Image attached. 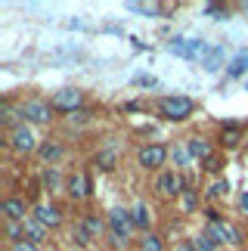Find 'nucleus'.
<instances>
[{"mask_svg":"<svg viewBox=\"0 0 248 251\" xmlns=\"http://www.w3.org/2000/svg\"><path fill=\"white\" fill-rule=\"evenodd\" d=\"M3 146L16 155H37V146H41V137L34 133L31 124H16L13 130L6 133Z\"/></svg>","mask_w":248,"mask_h":251,"instance_id":"nucleus-11","label":"nucleus"},{"mask_svg":"<svg viewBox=\"0 0 248 251\" xmlns=\"http://www.w3.org/2000/svg\"><path fill=\"white\" fill-rule=\"evenodd\" d=\"M152 112H155V118L161 124H186V121L196 118L198 102L189 93H165V96L155 100Z\"/></svg>","mask_w":248,"mask_h":251,"instance_id":"nucleus-1","label":"nucleus"},{"mask_svg":"<svg viewBox=\"0 0 248 251\" xmlns=\"http://www.w3.org/2000/svg\"><path fill=\"white\" fill-rule=\"evenodd\" d=\"M198 13H202L205 19H214V22H226V19H233V6H230V3H217V0H211V3H205Z\"/></svg>","mask_w":248,"mask_h":251,"instance_id":"nucleus-30","label":"nucleus"},{"mask_svg":"<svg viewBox=\"0 0 248 251\" xmlns=\"http://www.w3.org/2000/svg\"><path fill=\"white\" fill-rule=\"evenodd\" d=\"M130 211H133V224H137V233H152V229H155V211H152V205H149L146 199H140Z\"/></svg>","mask_w":248,"mask_h":251,"instance_id":"nucleus-24","label":"nucleus"},{"mask_svg":"<svg viewBox=\"0 0 248 251\" xmlns=\"http://www.w3.org/2000/svg\"><path fill=\"white\" fill-rule=\"evenodd\" d=\"M9 251H41V248L31 242H19V245H9Z\"/></svg>","mask_w":248,"mask_h":251,"instance_id":"nucleus-38","label":"nucleus"},{"mask_svg":"<svg viewBox=\"0 0 248 251\" xmlns=\"http://www.w3.org/2000/svg\"><path fill=\"white\" fill-rule=\"evenodd\" d=\"M69 158V146L59 140V137H47L41 140V146H37V161H41L44 168H59V161Z\"/></svg>","mask_w":248,"mask_h":251,"instance_id":"nucleus-15","label":"nucleus"},{"mask_svg":"<svg viewBox=\"0 0 248 251\" xmlns=\"http://www.w3.org/2000/svg\"><path fill=\"white\" fill-rule=\"evenodd\" d=\"M230 192H233V183L230 180H226V177H214V180L205 183L202 196H205V205H221V201L230 199Z\"/></svg>","mask_w":248,"mask_h":251,"instance_id":"nucleus-21","label":"nucleus"},{"mask_svg":"<svg viewBox=\"0 0 248 251\" xmlns=\"http://www.w3.org/2000/svg\"><path fill=\"white\" fill-rule=\"evenodd\" d=\"M47 100H50V105L56 109V115H65V118H69V115L81 112L84 105H87V90H84V87H72V84H69V87L53 90Z\"/></svg>","mask_w":248,"mask_h":251,"instance_id":"nucleus-9","label":"nucleus"},{"mask_svg":"<svg viewBox=\"0 0 248 251\" xmlns=\"http://www.w3.org/2000/svg\"><path fill=\"white\" fill-rule=\"evenodd\" d=\"M202 217H205V224H223V220H230L217 205H205V208H202Z\"/></svg>","mask_w":248,"mask_h":251,"instance_id":"nucleus-34","label":"nucleus"},{"mask_svg":"<svg viewBox=\"0 0 248 251\" xmlns=\"http://www.w3.org/2000/svg\"><path fill=\"white\" fill-rule=\"evenodd\" d=\"M189 242H193L196 251H221V245L214 242V236L208 233L205 226H202V229H196V233H189Z\"/></svg>","mask_w":248,"mask_h":251,"instance_id":"nucleus-31","label":"nucleus"},{"mask_svg":"<svg viewBox=\"0 0 248 251\" xmlns=\"http://www.w3.org/2000/svg\"><path fill=\"white\" fill-rule=\"evenodd\" d=\"M211 47L214 44L205 41V37H183V34H174L165 41V50L171 56H177V59H183V62H202Z\"/></svg>","mask_w":248,"mask_h":251,"instance_id":"nucleus-4","label":"nucleus"},{"mask_svg":"<svg viewBox=\"0 0 248 251\" xmlns=\"http://www.w3.org/2000/svg\"><path fill=\"white\" fill-rule=\"evenodd\" d=\"M245 251H248V242H245Z\"/></svg>","mask_w":248,"mask_h":251,"instance_id":"nucleus-42","label":"nucleus"},{"mask_svg":"<svg viewBox=\"0 0 248 251\" xmlns=\"http://www.w3.org/2000/svg\"><path fill=\"white\" fill-rule=\"evenodd\" d=\"M236 208H239V214L248 217V189H239V196H236Z\"/></svg>","mask_w":248,"mask_h":251,"instance_id":"nucleus-36","label":"nucleus"},{"mask_svg":"<svg viewBox=\"0 0 248 251\" xmlns=\"http://www.w3.org/2000/svg\"><path fill=\"white\" fill-rule=\"evenodd\" d=\"M133 251H168V239L152 229V233H140L137 242H133Z\"/></svg>","mask_w":248,"mask_h":251,"instance_id":"nucleus-26","label":"nucleus"},{"mask_svg":"<svg viewBox=\"0 0 248 251\" xmlns=\"http://www.w3.org/2000/svg\"><path fill=\"white\" fill-rule=\"evenodd\" d=\"M137 112H146V102L143 100H127L118 105V115H137Z\"/></svg>","mask_w":248,"mask_h":251,"instance_id":"nucleus-35","label":"nucleus"},{"mask_svg":"<svg viewBox=\"0 0 248 251\" xmlns=\"http://www.w3.org/2000/svg\"><path fill=\"white\" fill-rule=\"evenodd\" d=\"M186 189H189L186 174H180L174 168H165L161 174H155V180H152V196L161 199V201H174L177 205V199L183 196Z\"/></svg>","mask_w":248,"mask_h":251,"instance_id":"nucleus-5","label":"nucleus"},{"mask_svg":"<svg viewBox=\"0 0 248 251\" xmlns=\"http://www.w3.org/2000/svg\"><path fill=\"white\" fill-rule=\"evenodd\" d=\"M78 217H81V224L90 229L93 239H106L109 236V220H106V214H99L97 208H84Z\"/></svg>","mask_w":248,"mask_h":251,"instance_id":"nucleus-23","label":"nucleus"},{"mask_svg":"<svg viewBox=\"0 0 248 251\" xmlns=\"http://www.w3.org/2000/svg\"><path fill=\"white\" fill-rule=\"evenodd\" d=\"M205 229L214 236V242L221 245L223 251L233 248V251H245V242H248V229L236 220H223V224H205Z\"/></svg>","mask_w":248,"mask_h":251,"instance_id":"nucleus-7","label":"nucleus"},{"mask_svg":"<svg viewBox=\"0 0 248 251\" xmlns=\"http://www.w3.org/2000/svg\"><path fill=\"white\" fill-rule=\"evenodd\" d=\"M130 87H137V90H158L161 81H158L152 72H137V75L130 78Z\"/></svg>","mask_w":248,"mask_h":251,"instance_id":"nucleus-32","label":"nucleus"},{"mask_svg":"<svg viewBox=\"0 0 248 251\" xmlns=\"http://www.w3.org/2000/svg\"><path fill=\"white\" fill-rule=\"evenodd\" d=\"M177 6H168V3H137V0H127L124 3V13H133L140 19H174L171 13H174Z\"/></svg>","mask_w":248,"mask_h":251,"instance_id":"nucleus-17","label":"nucleus"},{"mask_svg":"<svg viewBox=\"0 0 248 251\" xmlns=\"http://www.w3.org/2000/svg\"><path fill=\"white\" fill-rule=\"evenodd\" d=\"M242 87H245V90H248V81H245V84H242Z\"/></svg>","mask_w":248,"mask_h":251,"instance_id":"nucleus-41","label":"nucleus"},{"mask_svg":"<svg viewBox=\"0 0 248 251\" xmlns=\"http://www.w3.org/2000/svg\"><path fill=\"white\" fill-rule=\"evenodd\" d=\"M118 161H121V143L115 137H109L106 143H99V149L93 152V158H90V165L97 168L99 174H112L118 168Z\"/></svg>","mask_w":248,"mask_h":251,"instance_id":"nucleus-13","label":"nucleus"},{"mask_svg":"<svg viewBox=\"0 0 248 251\" xmlns=\"http://www.w3.org/2000/svg\"><path fill=\"white\" fill-rule=\"evenodd\" d=\"M239 9H242V13H248V3H239Z\"/></svg>","mask_w":248,"mask_h":251,"instance_id":"nucleus-40","label":"nucleus"},{"mask_svg":"<svg viewBox=\"0 0 248 251\" xmlns=\"http://www.w3.org/2000/svg\"><path fill=\"white\" fill-rule=\"evenodd\" d=\"M171 161H174V171H180V174H193V168H196V161H193V155H189L183 140L171 143Z\"/></svg>","mask_w":248,"mask_h":251,"instance_id":"nucleus-25","label":"nucleus"},{"mask_svg":"<svg viewBox=\"0 0 248 251\" xmlns=\"http://www.w3.org/2000/svg\"><path fill=\"white\" fill-rule=\"evenodd\" d=\"M226 81H248V47H236L230 56V65H226Z\"/></svg>","mask_w":248,"mask_h":251,"instance_id":"nucleus-22","label":"nucleus"},{"mask_svg":"<svg viewBox=\"0 0 248 251\" xmlns=\"http://www.w3.org/2000/svg\"><path fill=\"white\" fill-rule=\"evenodd\" d=\"M93 196H97V189H93V177L87 168H72L65 174V199L72 205H87L93 201Z\"/></svg>","mask_w":248,"mask_h":251,"instance_id":"nucleus-6","label":"nucleus"},{"mask_svg":"<svg viewBox=\"0 0 248 251\" xmlns=\"http://www.w3.org/2000/svg\"><path fill=\"white\" fill-rule=\"evenodd\" d=\"M31 201H28V196H22V192H9V196H3V201H0V214H3V220H16V224H25L28 217H31Z\"/></svg>","mask_w":248,"mask_h":251,"instance_id":"nucleus-14","label":"nucleus"},{"mask_svg":"<svg viewBox=\"0 0 248 251\" xmlns=\"http://www.w3.org/2000/svg\"><path fill=\"white\" fill-rule=\"evenodd\" d=\"M202 208H205V196H202V189H198V186H189L183 196L177 199V211H180V217L202 214Z\"/></svg>","mask_w":248,"mask_h":251,"instance_id":"nucleus-20","label":"nucleus"},{"mask_svg":"<svg viewBox=\"0 0 248 251\" xmlns=\"http://www.w3.org/2000/svg\"><path fill=\"white\" fill-rule=\"evenodd\" d=\"M106 220H109V236H118L124 242H137V224H133V211L124 208V205H112L106 211Z\"/></svg>","mask_w":248,"mask_h":251,"instance_id":"nucleus-10","label":"nucleus"},{"mask_svg":"<svg viewBox=\"0 0 248 251\" xmlns=\"http://www.w3.org/2000/svg\"><path fill=\"white\" fill-rule=\"evenodd\" d=\"M37 180H41V189H44L47 199H56L59 192L65 196V174H62L59 168H41Z\"/></svg>","mask_w":248,"mask_h":251,"instance_id":"nucleus-19","label":"nucleus"},{"mask_svg":"<svg viewBox=\"0 0 248 251\" xmlns=\"http://www.w3.org/2000/svg\"><path fill=\"white\" fill-rule=\"evenodd\" d=\"M198 171L208 174L211 180H214V177H223V171H226V152H223V149H217L214 155H208L202 165H198Z\"/></svg>","mask_w":248,"mask_h":251,"instance_id":"nucleus-27","label":"nucleus"},{"mask_svg":"<svg viewBox=\"0 0 248 251\" xmlns=\"http://www.w3.org/2000/svg\"><path fill=\"white\" fill-rule=\"evenodd\" d=\"M171 251H196V248H193V242H189V236H186V239H174Z\"/></svg>","mask_w":248,"mask_h":251,"instance_id":"nucleus-37","label":"nucleus"},{"mask_svg":"<svg viewBox=\"0 0 248 251\" xmlns=\"http://www.w3.org/2000/svg\"><path fill=\"white\" fill-rule=\"evenodd\" d=\"M16 112H19V121L31 124V127H53L56 118H59L50 100H44V96H25L22 102H16Z\"/></svg>","mask_w":248,"mask_h":251,"instance_id":"nucleus-2","label":"nucleus"},{"mask_svg":"<svg viewBox=\"0 0 248 251\" xmlns=\"http://www.w3.org/2000/svg\"><path fill=\"white\" fill-rule=\"evenodd\" d=\"M69 239H72V245H78V248H90L97 239L90 236V229L81 224V217H74L72 224H69Z\"/></svg>","mask_w":248,"mask_h":251,"instance_id":"nucleus-28","label":"nucleus"},{"mask_svg":"<svg viewBox=\"0 0 248 251\" xmlns=\"http://www.w3.org/2000/svg\"><path fill=\"white\" fill-rule=\"evenodd\" d=\"M183 143H186L189 155H193V161H196V168L202 165V161H205L208 155H214V152H217V143H214V137H208V133H202V130L189 133V137H186Z\"/></svg>","mask_w":248,"mask_h":251,"instance_id":"nucleus-16","label":"nucleus"},{"mask_svg":"<svg viewBox=\"0 0 248 251\" xmlns=\"http://www.w3.org/2000/svg\"><path fill=\"white\" fill-rule=\"evenodd\" d=\"M130 47H133V50H140V53H149V47H146V44H143V41H140V37H130Z\"/></svg>","mask_w":248,"mask_h":251,"instance_id":"nucleus-39","label":"nucleus"},{"mask_svg":"<svg viewBox=\"0 0 248 251\" xmlns=\"http://www.w3.org/2000/svg\"><path fill=\"white\" fill-rule=\"evenodd\" d=\"M22 229H25V242H31V245H37V248H41V245L47 242V236H50V229L41 226L34 217H28L25 224H22Z\"/></svg>","mask_w":248,"mask_h":251,"instance_id":"nucleus-29","label":"nucleus"},{"mask_svg":"<svg viewBox=\"0 0 248 251\" xmlns=\"http://www.w3.org/2000/svg\"><path fill=\"white\" fill-rule=\"evenodd\" d=\"M226 251H233V248H226Z\"/></svg>","mask_w":248,"mask_h":251,"instance_id":"nucleus-43","label":"nucleus"},{"mask_svg":"<svg viewBox=\"0 0 248 251\" xmlns=\"http://www.w3.org/2000/svg\"><path fill=\"white\" fill-rule=\"evenodd\" d=\"M65 121H69L72 127H81V124H90V121H93V109H90V105H84L81 112H74V115H69V118H65Z\"/></svg>","mask_w":248,"mask_h":251,"instance_id":"nucleus-33","label":"nucleus"},{"mask_svg":"<svg viewBox=\"0 0 248 251\" xmlns=\"http://www.w3.org/2000/svg\"><path fill=\"white\" fill-rule=\"evenodd\" d=\"M230 47L226 44H214L211 50H208V56L198 65H202V72L205 75H217V72H226V65H230Z\"/></svg>","mask_w":248,"mask_h":251,"instance_id":"nucleus-18","label":"nucleus"},{"mask_svg":"<svg viewBox=\"0 0 248 251\" xmlns=\"http://www.w3.org/2000/svg\"><path fill=\"white\" fill-rule=\"evenodd\" d=\"M245 140H248V124H245V121H236V118L217 121L214 143H217V149L226 152V155H230V152H236V149H242Z\"/></svg>","mask_w":248,"mask_h":251,"instance_id":"nucleus-8","label":"nucleus"},{"mask_svg":"<svg viewBox=\"0 0 248 251\" xmlns=\"http://www.w3.org/2000/svg\"><path fill=\"white\" fill-rule=\"evenodd\" d=\"M133 161L146 174H161L171 161V143H152V140L140 143L137 152H133Z\"/></svg>","mask_w":248,"mask_h":251,"instance_id":"nucleus-3","label":"nucleus"},{"mask_svg":"<svg viewBox=\"0 0 248 251\" xmlns=\"http://www.w3.org/2000/svg\"><path fill=\"white\" fill-rule=\"evenodd\" d=\"M31 217H34L41 226H47V229L53 233V229H59V226L65 224V208H62L56 199H44L41 205L31 208Z\"/></svg>","mask_w":248,"mask_h":251,"instance_id":"nucleus-12","label":"nucleus"}]
</instances>
